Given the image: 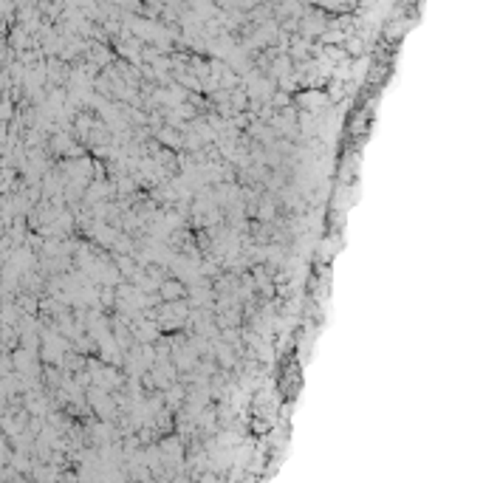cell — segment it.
Masks as SVG:
<instances>
[{
    "label": "cell",
    "mask_w": 483,
    "mask_h": 483,
    "mask_svg": "<svg viewBox=\"0 0 483 483\" xmlns=\"http://www.w3.org/2000/svg\"><path fill=\"white\" fill-rule=\"evenodd\" d=\"M158 297L161 302H172V300H187V283L179 280V277H167L158 283Z\"/></svg>",
    "instance_id": "obj_3"
},
{
    "label": "cell",
    "mask_w": 483,
    "mask_h": 483,
    "mask_svg": "<svg viewBox=\"0 0 483 483\" xmlns=\"http://www.w3.org/2000/svg\"><path fill=\"white\" fill-rule=\"evenodd\" d=\"M130 331H133V336H136V342H156L158 336H161V328H158V322L156 320H147V317H142V311H139V317L130 322Z\"/></svg>",
    "instance_id": "obj_2"
},
{
    "label": "cell",
    "mask_w": 483,
    "mask_h": 483,
    "mask_svg": "<svg viewBox=\"0 0 483 483\" xmlns=\"http://www.w3.org/2000/svg\"><path fill=\"white\" fill-rule=\"evenodd\" d=\"M97 300H99V305H102L105 311H113V305H116V286H102L99 294H97Z\"/></svg>",
    "instance_id": "obj_5"
},
{
    "label": "cell",
    "mask_w": 483,
    "mask_h": 483,
    "mask_svg": "<svg viewBox=\"0 0 483 483\" xmlns=\"http://www.w3.org/2000/svg\"><path fill=\"white\" fill-rule=\"evenodd\" d=\"M153 139H156L158 145L175 150V153L184 150V130L172 127V124H161V127H156V130H153Z\"/></svg>",
    "instance_id": "obj_1"
},
{
    "label": "cell",
    "mask_w": 483,
    "mask_h": 483,
    "mask_svg": "<svg viewBox=\"0 0 483 483\" xmlns=\"http://www.w3.org/2000/svg\"><path fill=\"white\" fill-rule=\"evenodd\" d=\"M297 105L302 108V110H311V113H320L325 105H328V94H322V91H302L300 97H297Z\"/></svg>",
    "instance_id": "obj_4"
}]
</instances>
